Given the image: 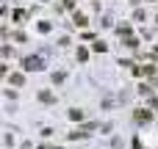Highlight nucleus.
Masks as SVG:
<instances>
[{
	"mask_svg": "<svg viewBox=\"0 0 158 149\" xmlns=\"http://www.w3.org/2000/svg\"><path fill=\"white\" fill-rule=\"evenodd\" d=\"M22 64H25V69H28V72H39V69H42V58H33V55H31V58H25Z\"/></svg>",
	"mask_w": 158,
	"mask_h": 149,
	"instance_id": "nucleus-1",
	"label": "nucleus"
},
{
	"mask_svg": "<svg viewBox=\"0 0 158 149\" xmlns=\"http://www.w3.org/2000/svg\"><path fill=\"white\" fill-rule=\"evenodd\" d=\"M11 83H14V86H22L25 77H22V75H11Z\"/></svg>",
	"mask_w": 158,
	"mask_h": 149,
	"instance_id": "nucleus-2",
	"label": "nucleus"
},
{
	"mask_svg": "<svg viewBox=\"0 0 158 149\" xmlns=\"http://www.w3.org/2000/svg\"><path fill=\"white\" fill-rule=\"evenodd\" d=\"M75 25H81V28H83V25H86V17H83V14H75Z\"/></svg>",
	"mask_w": 158,
	"mask_h": 149,
	"instance_id": "nucleus-3",
	"label": "nucleus"
},
{
	"mask_svg": "<svg viewBox=\"0 0 158 149\" xmlns=\"http://www.w3.org/2000/svg\"><path fill=\"white\" fill-rule=\"evenodd\" d=\"M86 58H89V50L81 47V50H78V61H86Z\"/></svg>",
	"mask_w": 158,
	"mask_h": 149,
	"instance_id": "nucleus-4",
	"label": "nucleus"
},
{
	"mask_svg": "<svg viewBox=\"0 0 158 149\" xmlns=\"http://www.w3.org/2000/svg\"><path fill=\"white\" fill-rule=\"evenodd\" d=\"M39 97H42V102H53V94H50V91H42Z\"/></svg>",
	"mask_w": 158,
	"mask_h": 149,
	"instance_id": "nucleus-5",
	"label": "nucleus"
},
{
	"mask_svg": "<svg viewBox=\"0 0 158 149\" xmlns=\"http://www.w3.org/2000/svg\"><path fill=\"white\" fill-rule=\"evenodd\" d=\"M94 53H106V44L103 41H94Z\"/></svg>",
	"mask_w": 158,
	"mask_h": 149,
	"instance_id": "nucleus-6",
	"label": "nucleus"
},
{
	"mask_svg": "<svg viewBox=\"0 0 158 149\" xmlns=\"http://www.w3.org/2000/svg\"><path fill=\"white\" fill-rule=\"evenodd\" d=\"M69 119H75V122H78V119H83V113H81V111H69Z\"/></svg>",
	"mask_w": 158,
	"mask_h": 149,
	"instance_id": "nucleus-7",
	"label": "nucleus"
}]
</instances>
